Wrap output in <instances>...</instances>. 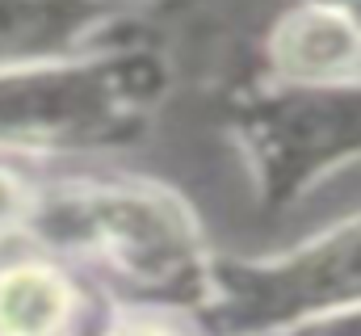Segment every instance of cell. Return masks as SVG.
Returning a JSON list of instances; mask_svg holds the SVG:
<instances>
[{"label": "cell", "instance_id": "cell-5", "mask_svg": "<svg viewBox=\"0 0 361 336\" xmlns=\"http://www.w3.org/2000/svg\"><path fill=\"white\" fill-rule=\"evenodd\" d=\"M328 4H332V8H341V13L349 17V25L361 34V0H328Z\"/></svg>", "mask_w": 361, "mask_h": 336}, {"label": "cell", "instance_id": "cell-2", "mask_svg": "<svg viewBox=\"0 0 361 336\" xmlns=\"http://www.w3.org/2000/svg\"><path fill=\"white\" fill-rule=\"evenodd\" d=\"M273 64L286 80L307 88L349 84L361 72V34L341 8H332L328 0H311L277 25Z\"/></svg>", "mask_w": 361, "mask_h": 336}, {"label": "cell", "instance_id": "cell-6", "mask_svg": "<svg viewBox=\"0 0 361 336\" xmlns=\"http://www.w3.org/2000/svg\"><path fill=\"white\" fill-rule=\"evenodd\" d=\"M109 336H173V332H164V328H143V324H135V328H118V332H109Z\"/></svg>", "mask_w": 361, "mask_h": 336}, {"label": "cell", "instance_id": "cell-1", "mask_svg": "<svg viewBox=\"0 0 361 336\" xmlns=\"http://www.w3.org/2000/svg\"><path fill=\"white\" fill-rule=\"evenodd\" d=\"M349 307H361V215L252 277V311L269 324H298Z\"/></svg>", "mask_w": 361, "mask_h": 336}, {"label": "cell", "instance_id": "cell-7", "mask_svg": "<svg viewBox=\"0 0 361 336\" xmlns=\"http://www.w3.org/2000/svg\"><path fill=\"white\" fill-rule=\"evenodd\" d=\"M345 324H349V336H361V307H349V311H336Z\"/></svg>", "mask_w": 361, "mask_h": 336}, {"label": "cell", "instance_id": "cell-3", "mask_svg": "<svg viewBox=\"0 0 361 336\" xmlns=\"http://www.w3.org/2000/svg\"><path fill=\"white\" fill-rule=\"evenodd\" d=\"M72 290L51 265H8L0 273V336H59Z\"/></svg>", "mask_w": 361, "mask_h": 336}, {"label": "cell", "instance_id": "cell-4", "mask_svg": "<svg viewBox=\"0 0 361 336\" xmlns=\"http://www.w3.org/2000/svg\"><path fill=\"white\" fill-rule=\"evenodd\" d=\"M25 210H30V193H25V185H21L13 172L0 168V232L13 227Z\"/></svg>", "mask_w": 361, "mask_h": 336}]
</instances>
